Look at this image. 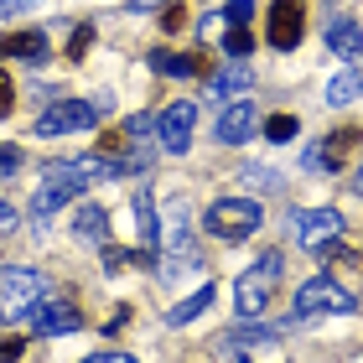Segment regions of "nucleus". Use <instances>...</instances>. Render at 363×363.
<instances>
[{
    "instance_id": "obj_2",
    "label": "nucleus",
    "mask_w": 363,
    "mask_h": 363,
    "mask_svg": "<svg viewBox=\"0 0 363 363\" xmlns=\"http://www.w3.org/2000/svg\"><path fill=\"white\" fill-rule=\"evenodd\" d=\"M280 265H286V259H280V250H265V255H259L250 270L239 275V286H234V306H239V317H244V322L265 311L270 291H275V275H280Z\"/></svg>"
},
{
    "instance_id": "obj_16",
    "label": "nucleus",
    "mask_w": 363,
    "mask_h": 363,
    "mask_svg": "<svg viewBox=\"0 0 363 363\" xmlns=\"http://www.w3.org/2000/svg\"><path fill=\"white\" fill-rule=\"evenodd\" d=\"M73 234L84 239V244H99V250H104L109 244V213L99 208V203H84L73 213Z\"/></svg>"
},
{
    "instance_id": "obj_15",
    "label": "nucleus",
    "mask_w": 363,
    "mask_h": 363,
    "mask_svg": "<svg viewBox=\"0 0 363 363\" xmlns=\"http://www.w3.org/2000/svg\"><path fill=\"white\" fill-rule=\"evenodd\" d=\"M47 52H52L47 31H11V37L0 42V57H21V62H42Z\"/></svg>"
},
{
    "instance_id": "obj_27",
    "label": "nucleus",
    "mask_w": 363,
    "mask_h": 363,
    "mask_svg": "<svg viewBox=\"0 0 363 363\" xmlns=\"http://www.w3.org/2000/svg\"><path fill=\"white\" fill-rule=\"evenodd\" d=\"M255 16V0H228V11H223V21H234V26H244Z\"/></svg>"
},
{
    "instance_id": "obj_1",
    "label": "nucleus",
    "mask_w": 363,
    "mask_h": 363,
    "mask_svg": "<svg viewBox=\"0 0 363 363\" xmlns=\"http://www.w3.org/2000/svg\"><path fill=\"white\" fill-rule=\"evenodd\" d=\"M208 234L223 239V244H244L250 234H259V223H265V208L255 203V197H218L208 213H203Z\"/></svg>"
},
{
    "instance_id": "obj_5",
    "label": "nucleus",
    "mask_w": 363,
    "mask_h": 363,
    "mask_svg": "<svg viewBox=\"0 0 363 363\" xmlns=\"http://www.w3.org/2000/svg\"><path fill=\"white\" fill-rule=\"evenodd\" d=\"M353 291L337 286L333 275H311L301 291H296V317H342V311H353Z\"/></svg>"
},
{
    "instance_id": "obj_9",
    "label": "nucleus",
    "mask_w": 363,
    "mask_h": 363,
    "mask_svg": "<svg viewBox=\"0 0 363 363\" xmlns=\"http://www.w3.org/2000/svg\"><path fill=\"white\" fill-rule=\"evenodd\" d=\"M192 125H197V104H192V99H172V104L161 109V120H156L161 151L182 156V151H187V145H192Z\"/></svg>"
},
{
    "instance_id": "obj_14",
    "label": "nucleus",
    "mask_w": 363,
    "mask_h": 363,
    "mask_svg": "<svg viewBox=\"0 0 363 363\" xmlns=\"http://www.w3.org/2000/svg\"><path fill=\"white\" fill-rule=\"evenodd\" d=\"M250 89H255V68H244V57L234 62V68L208 73V94L213 99H239V94H250Z\"/></svg>"
},
{
    "instance_id": "obj_20",
    "label": "nucleus",
    "mask_w": 363,
    "mask_h": 363,
    "mask_svg": "<svg viewBox=\"0 0 363 363\" xmlns=\"http://www.w3.org/2000/svg\"><path fill=\"white\" fill-rule=\"evenodd\" d=\"M363 94V78H358V68H342L333 84H327V104L333 109H342V104H353V99Z\"/></svg>"
},
{
    "instance_id": "obj_3",
    "label": "nucleus",
    "mask_w": 363,
    "mask_h": 363,
    "mask_svg": "<svg viewBox=\"0 0 363 363\" xmlns=\"http://www.w3.org/2000/svg\"><path fill=\"white\" fill-rule=\"evenodd\" d=\"M125 172V161H114V156H68V161H52V167L42 172V182H52V187H68V192H84L94 187V182H104V177H120Z\"/></svg>"
},
{
    "instance_id": "obj_11",
    "label": "nucleus",
    "mask_w": 363,
    "mask_h": 363,
    "mask_svg": "<svg viewBox=\"0 0 363 363\" xmlns=\"http://www.w3.org/2000/svg\"><path fill=\"white\" fill-rule=\"evenodd\" d=\"M130 213H135V259L140 265H156V250H161V223H156V203L151 192H135L130 197Z\"/></svg>"
},
{
    "instance_id": "obj_10",
    "label": "nucleus",
    "mask_w": 363,
    "mask_h": 363,
    "mask_svg": "<svg viewBox=\"0 0 363 363\" xmlns=\"http://www.w3.org/2000/svg\"><path fill=\"white\" fill-rule=\"evenodd\" d=\"M31 327H37V337H68V333H78L84 327V317H78V306L68 301V296H57V301H42L31 306Z\"/></svg>"
},
{
    "instance_id": "obj_33",
    "label": "nucleus",
    "mask_w": 363,
    "mask_h": 363,
    "mask_svg": "<svg viewBox=\"0 0 363 363\" xmlns=\"http://www.w3.org/2000/svg\"><path fill=\"white\" fill-rule=\"evenodd\" d=\"M84 363H135L130 353H94V358H84Z\"/></svg>"
},
{
    "instance_id": "obj_4",
    "label": "nucleus",
    "mask_w": 363,
    "mask_h": 363,
    "mask_svg": "<svg viewBox=\"0 0 363 363\" xmlns=\"http://www.w3.org/2000/svg\"><path fill=\"white\" fill-rule=\"evenodd\" d=\"M109 99H62L37 120V135H78V130H94L104 120Z\"/></svg>"
},
{
    "instance_id": "obj_30",
    "label": "nucleus",
    "mask_w": 363,
    "mask_h": 363,
    "mask_svg": "<svg viewBox=\"0 0 363 363\" xmlns=\"http://www.w3.org/2000/svg\"><path fill=\"white\" fill-rule=\"evenodd\" d=\"M197 37H203V42L223 37V16H218V11H213V16H203V26H197Z\"/></svg>"
},
{
    "instance_id": "obj_34",
    "label": "nucleus",
    "mask_w": 363,
    "mask_h": 363,
    "mask_svg": "<svg viewBox=\"0 0 363 363\" xmlns=\"http://www.w3.org/2000/svg\"><path fill=\"white\" fill-rule=\"evenodd\" d=\"M21 6H37V0H0V16H11V11H21Z\"/></svg>"
},
{
    "instance_id": "obj_19",
    "label": "nucleus",
    "mask_w": 363,
    "mask_h": 363,
    "mask_svg": "<svg viewBox=\"0 0 363 363\" xmlns=\"http://www.w3.org/2000/svg\"><path fill=\"white\" fill-rule=\"evenodd\" d=\"M213 296H218L213 286H197V291L187 296V301H177V306L167 311V327H187V322H197V317H203V311L213 306Z\"/></svg>"
},
{
    "instance_id": "obj_23",
    "label": "nucleus",
    "mask_w": 363,
    "mask_h": 363,
    "mask_svg": "<svg viewBox=\"0 0 363 363\" xmlns=\"http://www.w3.org/2000/svg\"><path fill=\"white\" fill-rule=\"evenodd\" d=\"M223 47H228V57H250L255 52V37L244 26H234V31H223Z\"/></svg>"
},
{
    "instance_id": "obj_7",
    "label": "nucleus",
    "mask_w": 363,
    "mask_h": 363,
    "mask_svg": "<svg viewBox=\"0 0 363 363\" xmlns=\"http://www.w3.org/2000/svg\"><path fill=\"white\" fill-rule=\"evenodd\" d=\"M42 301V275L31 265H0V317H31V306Z\"/></svg>"
},
{
    "instance_id": "obj_28",
    "label": "nucleus",
    "mask_w": 363,
    "mask_h": 363,
    "mask_svg": "<svg viewBox=\"0 0 363 363\" xmlns=\"http://www.w3.org/2000/svg\"><path fill=\"white\" fill-rule=\"evenodd\" d=\"M11 109H16V84H11V73L0 68V120H6Z\"/></svg>"
},
{
    "instance_id": "obj_6",
    "label": "nucleus",
    "mask_w": 363,
    "mask_h": 363,
    "mask_svg": "<svg viewBox=\"0 0 363 363\" xmlns=\"http://www.w3.org/2000/svg\"><path fill=\"white\" fill-rule=\"evenodd\" d=\"M342 234H348V223H342V213L337 208H301V213H291V239L301 244V250H327V244H337Z\"/></svg>"
},
{
    "instance_id": "obj_21",
    "label": "nucleus",
    "mask_w": 363,
    "mask_h": 363,
    "mask_svg": "<svg viewBox=\"0 0 363 363\" xmlns=\"http://www.w3.org/2000/svg\"><path fill=\"white\" fill-rule=\"evenodd\" d=\"M68 187H52V182H42V187H37V197H31V218H37V223H47V218H52V213L62 208V203H68Z\"/></svg>"
},
{
    "instance_id": "obj_13",
    "label": "nucleus",
    "mask_w": 363,
    "mask_h": 363,
    "mask_svg": "<svg viewBox=\"0 0 363 363\" xmlns=\"http://www.w3.org/2000/svg\"><path fill=\"white\" fill-rule=\"evenodd\" d=\"M348 145H358V130H337V135H327L322 145L301 151V161H306V167H322V172H337L342 161H348Z\"/></svg>"
},
{
    "instance_id": "obj_12",
    "label": "nucleus",
    "mask_w": 363,
    "mask_h": 363,
    "mask_svg": "<svg viewBox=\"0 0 363 363\" xmlns=\"http://www.w3.org/2000/svg\"><path fill=\"white\" fill-rule=\"evenodd\" d=\"M301 31H306L301 0H275V6H270V47H280V52H291V47L301 42Z\"/></svg>"
},
{
    "instance_id": "obj_17",
    "label": "nucleus",
    "mask_w": 363,
    "mask_h": 363,
    "mask_svg": "<svg viewBox=\"0 0 363 363\" xmlns=\"http://www.w3.org/2000/svg\"><path fill=\"white\" fill-rule=\"evenodd\" d=\"M327 47H333L337 57L358 62V57H363V31H358V21H348V16H337V21H327Z\"/></svg>"
},
{
    "instance_id": "obj_25",
    "label": "nucleus",
    "mask_w": 363,
    "mask_h": 363,
    "mask_svg": "<svg viewBox=\"0 0 363 363\" xmlns=\"http://www.w3.org/2000/svg\"><path fill=\"white\" fill-rule=\"evenodd\" d=\"M187 26V6H182V0H172L167 11H161V31H182Z\"/></svg>"
},
{
    "instance_id": "obj_32",
    "label": "nucleus",
    "mask_w": 363,
    "mask_h": 363,
    "mask_svg": "<svg viewBox=\"0 0 363 363\" xmlns=\"http://www.w3.org/2000/svg\"><path fill=\"white\" fill-rule=\"evenodd\" d=\"M104 265H109V270H125L130 255H125V250H104Z\"/></svg>"
},
{
    "instance_id": "obj_35",
    "label": "nucleus",
    "mask_w": 363,
    "mask_h": 363,
    "mask_svg": "<svg viewBox=\"0 0 363 363\" xmlns=\"http://www.w3.org/2000/svg\"><path fill=\"white\" fill-rule=\"evenodd\" d=\"M353 192H358V197H363V167H358V177H353Z\"/></svg>"
},
{
    "instance_id": "obj_26",
    "label": "nucleus",
    "mask_w": 363,
    "mask_h": 363,
    "mask_svg": "<svg viewBox=\"0 0 363 363\" xmlns=\"http://www.w3.org/2000/svg\"><path fill=\"white\" fill-rule=\"evenodd\" d=\"M26 358V337H0V363H21Z\"/></svg>"
},
{
    "instance_id": "obj_22",
    "label": "nucleus",
    "mask_w": 363,
    "mask_h": 363,
    "mask_svg": "<svg viewBox=\"0 0 363 363\" xmlns=\"http://www.w3.org/2000/svg\"><path fill=\"white\" fill-rule=\"evenodd\" d=\"M296 130H301V125H296V114H270V120H265V135H270L275 145L296 140Z\"/></svg>"
},
{
    "instance_id": "obj_18",
    "label": "nucleus",
    "mask_w": 363,
    "mask_h": 363,
    "mask_svg": "<svg viewBox=\"0 0 363 363\" xmlns=\"http://www.w3.org/2000/svg\"><path fill=\"white\" fill-rule=\"evenodd\" d=\"M151 68H156V73H167V78H192V73H203V57H192V52H167V47H156V52H151Z\"/></svg>"
},
{
    "instance_id": "obj_29",
    "label": "nucleus",
    "mask_w": 363,
    "mask_h": 363,
    "mask_svg": "<svg viewBox=\"0 0 363 363\" xmlns=\"http://www.w3.org/2000/svg\"><path fill=\"white\" fill-rule=\"evenodd\" d=\"M89 42H94V26H78V31H73V42H68V57H84V52H89Z\"/></svg>"
},
{
    "instance_id": "obj_24",
    "label": "nucleus",
    "mask_w": 363,
    "mask_h": 363,
    "mask_svg": "<svg viewBox=\"0 0 363 363\" xmlns=\"http://www.w3.org/2000/svg\"><path fill=\"white\" fill-rule=\"evenodd\" d=\"M21 145H11V140H0V177H16V172H21Z\"/></svg>"
},
{
    "instance_id": "obj_8",
    "label": "nucleus",
    "mask_w": 363,
    "mask_h": 363,
    "mask_svg": "<svg viewBox=\"0 0 363 363\" xmlns=\"http://www.w3.org/2000/svg\"><path fill=\"white\" fill-rule=\"evenodd\" d=\"M259 125H265L259 104L239 94V99H223V114H218V130H213V135H218V145H244Z\"/></svg>"
},
{
    "instance_id": "obj_31",
    "label": "nucleus",
    "mask_w": 363,
    "mask_h": 363,
    "mask_svg": "<svg viewBox=\"0 0 363 363\" xmlns=\"http://www.w3.org/2000/svg\"><path fill=\"white\" fill-rule=\"evenodd\" d=\"M16 223H21V218H16V208L0 197V234H16Z\"/></svg>"
}]
</instances>
